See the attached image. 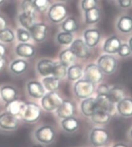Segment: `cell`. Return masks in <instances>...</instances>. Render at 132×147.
Segmentation results:
<instances>
[{"instance_id":"cell-5","label":"cell","mask_w":132,"mask_h":147,"mask_svg":"<svg viewBox=\"0 0 132 147\" xmlns=\"http://www.w3.org/2000/svg\"><path fill=\"white\" fill-rule=\"evenodd\" d=\"M117 61L116 58L109 54H105L100 57L97 61V66L99 67L103 73L111 74L117 68Z\"/></svg>"},{"instance_id":"cell-24","label":"cell","mask_w":132,"mask_h":147,"mask_svg":"<svg viewBox=\"0 0 132 147\" xmlns=\"http://www.w3.org/2000/svg\"><path fill=\"white\" fill-rule=\"evenodd\" d=\"M24 104H25V102H23L19 99H15L13 102L6 104V106H5L6 112L14 116H18V115L19 116L21 110L23 109Z\"/></svg>"},{"instance_id":"cell-34","label":"cell","mask_w":132,"mask_h":147,"mask_svg":"<svg viewBox=\"0 0 132 147\" xmlns=\"http://www.w3.org/2000/svg\"><path fill=\"white\" fill-rule=\"evenodd\" d=\"M53 76L58 79H63L67 74V67L60 62H56L53 70Z\"/></svg>"},{"instance_id":"cell-33","label":"cell","mask_w":132,"mask_h":147,"mask_svg":"<svg viewBox=\"0 0 132 147\" xmlns=\"http://www.w3.org/2000/svg\"><path fill=\"white\" fill-rule=\"evenodd\" d=\"M62 29L65 32L73 33L78 30L77 21L73 17H69L66 19L62 23Z\"/></svg>"},{"instance_id":"cell-46","label":"cell","mask_w":132,"mask_h":147,"mask_svg":"<svg viewBox=\"0 0 132 147\" xmlns=\"http://www.w3.org/2000/svg\"><path fill=\"white\" fill-rule=\"evenodd\" d=\"M113 147H128L127 145L124 144V143H117V144L114 145Z\"/></svg>"},{"instance_id":"cell-13","label":"cell","mask_w":132,"mask_h":147,"mask_svg":"<svg viewBox=\"0 0 132 147\" xmlns=\"http://www.w3.org/2000/svg\"><path fill=\"white\" fill-rule=\"evenodd\" d=\"M27 91L29 94L34 98H42L45 95V88L40 82L31 81L27 84Z\"/></svg>"},{"instance_id":"cell-25","label":"cell","mask_w":132,"mask_h":147,"mask_svg":"<svg viewBox=\"0 0 132 147\" xmlns=\"http://www.w3.org/2000/svg\"><path fill=\"white\" fill-rule=\"evenodd\" d=\"M28 69V63L24 60H15L10 64V71L15 74L19 75L25 73Z\"/></svg>"},{"instance_id":"cell-32","label":"cell","mask_w":132,"mask_h":147,"mask_svg":"<svg viewBox=\"0 0 132 147\" xmlns=\"http://www.w3.org/2000/svg\"><path fill=\"white\" fill-rule=\"evenodd\" d=\"M19 21L24 28L29 30L35 24V16L23 13L19 16Z\"/></svg>"},{"instance_id":"cell-15","label":"cell","mask_w":132,"mask_h":147,"mask_svg":"<svg viewBox=\"0 0 132 147\" xmlns=\"http://www.w3.org/2000/svg\"><path fill=\"white\" fill-rule=\"evenodd\" d=\"M15 53L19 57H25V58H31L35 56L36 53V49L33 45L29 43H19L16 48H15Z\"/></svg>"},{"instance_id":"cell-42","label":"cell","mask_w":132,"mask_h":147,"mask_svg":"<svg viewBox=\"0 0 132 147\" xmlns=\"http://www.w3.org/2000/svg\"><path fill=\"white\" fill-rule=\"evenodd\" d=\"M109 89V87L107 86V84H101L98 87L96 92H97V94H99V95H107Z\"/></svg>"},{"instance_id":"cell-10","label":"cell","mask_w":132,"mask_h":147,"mask_svg":"<svg viewBox=\"0 0 132 147\" xmlns=\"http://www.w3.org/2000/svg\"><path fill=\"white\" fill-rule=\"evenodd\" d=\"M19 127V121L16 116L8 113L3 112L0 115V128L2 129L13 131Z\"/></svg>"},{"instance_id":"cell-28","label":"cell","mask_w":132,"mask_h":147,"mask_svg":"<svg viewBox=\"0 0 132 147\" xmlns=\"http://www.w3.org/2000/svg\"><path fill=\"white\" fill-rule=\"evenodd\" d=\"M125 93L123 89L121 87H113L112 88L109 89V91L107 93L108 98L113 103H118V102L124 98Z\"/></svg>"},{"instance_id":"cell-47","label":"cell","mask_w":132,"mask_h":147,"mask_svg":"<svg viewBox=\"0 0 132 147\" xmlns=\"http://www.w3.org/2000/svg\"><path fill=\"white\" fill-rule=\"evenodd\" d=\"M4 66H5V62H4V60H3V61H0V71L3 70Z\"/></svg>"},{"instance_id":"cell-11","label":"cell","mask_w":132,"mask_h":147,"mask_svg":"<svg viewBox=\"0 0 132 147\" xmlns=\"http://www.w3.org/2000/svg\"><path fill=\"white\" fill-rule=\"evenodd\" d=\"M84 77L86 80H88L94 84L99 83L103 78V72L100 67L94 63L88 64L84 71Z\"/></svg>"},{"instance_id":"cell-38","label":"cell","mask_w":132,"mask_h":147,"mask_svg":"<svg viewBox=\"0 0 132 147\" xmlns=\"http://www.w3.org/2000/svg\"><path fill=\"white\" fill-rule=\"evenodd\" d=\"M33 3L36 11L40 13H44L48 10L50 7V0H33Z\"/></svg>"},{"instance_id":"cell-3","label":"cell","mask_w":132,"mask_h":147,"mask_svg":"<svg viewBox=\"0 0 132 147\" xmlns=\"http://www.w3.org/2000/svg\"><path fill=\"white\" fill-rule=\"evenodd\" d=\"M64 99L56 91H50L42 98V106L47 112H52L56 110L62 104Z\"/></svg>"},{"instance_id":"cell-44","label":"cell","mask_w":132,"mask_h":147,"mask_svg":"<svg viewBox=\"0 0 132 147\" xmlns=\"http://www.w3.org/2000/svg\"><path fill=\"white\" fill-rule=\"evenodd\" d=\"M5 28H7V21L4 16L0 15V31L5 30Z\"/></svg>"},{"instance_id":"cell-21","label":"cell","mask_w":132,"mask_h":147,"mask_svg":"<svg viewBox=\"0 0 132 147\" xmlns=\"http://www.w3.org/2000/svg\"><path fill=\"white\" fill-rule=\"evenodd\" d=\"M55 63L50 60L44 59L39 61L37 64V71L43 77H47L53 73Z\"/></svg>"},{"instance_id":"cell-29","label":"cell","mask_w":132,"mask_h":147,"mask_svg":"<svg viewBox=\"0 0 132 147\" xmlns=\"http://www.w3.org/2000/svg\"><path fill=\"white\" fill-rule=\"evenodd\" d=\"M101 18L100 10L96 7L85 12V21L87 24H94L97 23Z\"/></svg>"},{"instance_id":"cell-48","label":"cell","mask_w":132,"mask_h":147,"mask_svg":"<svg viewBox=\"0 0 132 147\" xmlns=\"http://www.w3.org/2000/svg\"><path fill=\"white\" fill-rule=\"evenodd\" d=\"M129 47H130V48H131V51L132 52V37L130 39V40H129Z\"/></svg>"},{"instance_id":"cell-9","label":"cell","mask_w":132,"mask_h":147,"mask_svg":"<svg viewBox=\"0 0 132 147\" xmlns=\"http://www.w3.org/2000/svg\"><path fill=\"white\" fill-rule=\"evenodd\" d=\"M31 37L38 43H41L45 40L47 37L48 26L43 23H35L29 30Z\"/></svg>"},{"instance_id":"cell-23","label":"cell","mask_w":132,"mask_h":147,"mask_svg":"<svg viewBox=\"0 0 132 147\" xmlns=\"http://www.w3.org/2000/svg\"><path fill=\"white\" fill-rule=\"evenodd\" d=\"M61 126L65 132L73 133L79 129V122L74 116L70 117V118H66L62 120Z\"/></svg>"},{"instance_id":"cell-14","label":"cell","mask_w":132,"mask_h":147,"mask_svg":"<svg viewBox=\"0 0 132 147\" xmlns=\"http://www.w3.org/2000/svg\"><path fill=\"white\" fill-rule=\"evenodd\" d=\"M84 42L89 47H94L99 43L101 33L96 29H89L84 32Z\"/></svg>"},{"instance_id":"cell-27","label":"cell","mask_w":132,"mask_h":147,"mask_svg":"<svg viewBox=\"0 0 132 147\" xmlns=\"http://www.w3.org/2000/svg\"><path fill=\"white\" fill-rule=\"evenodd\" d=\"M117 29L124 33H128L132 30V18L128 16H124L119 19Z\"/></svg>"},{"instance_id":"cell-35","label":"cell","mask_w":132,"mask_h":147,"mask_svg":"<svg viewBox=\"0 0 132 147\" xmlns=\"http://www.w3.org/2000/svg\"><path fill=\"white\" fill-rule=\"evenodd\" d=\"M57 41L61 45H69L74 40V36L71 33L68 32H61L57 35Z\"/></svg>"},{"instance_id":"cell-45","label":"cell","mask_w":132,"mask_h":147,"mask_svg":"<svg viewBox=\"0 0 132 147\" xmlns=\"http://www.w3.org/2000/svg\"><path fill=\"white\" fill-rule=\"evenodd\" d=\"M6 53V48L3 43H0V61H3L5 58Z\"/></svg>"},{"instance_id":"cell-36","label":"cell","mask_w":132,"mask_h":147,"mask_svg":"<svg viewBox=\"0 0 132 147\" xmlns=\"http://www.w3.org/2000/svg\"><path fill=\"white\" fill-rule=\"evenodd\" d=\"M22 9L23 13L35 16L36 9L33 3V0H24L22 3Z\"/></svg>"},{"instance_id":"cell-51","label":"cell","mask_w":132,"mask_h":147,"mask_svg":"<svg viewBox=\"0 0 132 147\" xmlns=\"http://www.w3.org/2000/svg\"><path fill=\"white\" fill-rule=\"evenodd\" d=\"M59 1H61V2H65L66 0H59Z\"/></svg>"},{"instance_id":"cell-39","label":"cell","mask_w":132,"mask_h":147,"mask_svg":"<svg viewBox=\"0 0 132 147\" xmlns=\"http://www.w3.org/2000/svg\"><path fill=\"white\" fill-rule=\"evenodd\" d=\"M30 33L25 29H18L17 30V39L21 43H26L30 40Z\"/></svg>"},{"instance_id":"cell-40","label":"cell","mask_w":132,"mask_h":147,"mask_svg":"<svg viewBox=\"0 0 132 147\" xmlns=\"http://www.w3.org/2000/svg\"><path fill=\"white\" fill-rule=\"evenodd\" d=\"M96 5H97V1L96 0H82V9L85 11V12L96 7Z\"/></svg>"},{"instance_id":"cell-17","label":"cell","mask_w":132,"mask_h":147,"mask_svg":"<svg viewBox=\"0 0 132 147\" xmlns=\"http://www.w3.org/2000/svg\"><path fill=\"white\" fill-rule=\"evenodd\" d=\"M98 109L96 99L94 98H85L81 103V111L85 116L90 117Z\"/></svg>"},{"instance_id":"cell-49","label":"cell","mask_w":132,"mask_h":147,"mask_svg":"<svg viewBox=\"0 0 132 147\" xmlns=\"http://www.w3.org/2000/svg\"><path fill=\"white\" fill-rule=\"evenodd\" d=\"M5 0H0V5H2L3 3H5Z\"/></svg>"},{"instance_id":"cell-12","label":"cell","mask_w":132,"mask_h":147,"mask_svg":"<svg viewBox=\"0 0 132 147\" xmlns=\"http://www.w3.org/2000/svg\"><path fill=\"white\" fill-rule=\"evenodd\" d=\"M56 114L62 119L74 116L75 114V105L69 100H64L62 104L56 109Z\"/></svg>"},{"instance_id":"cell-30","label":"cell","mask_w":132,"mask_h":147,"mask_svg":"<svg viewBox=\"0 0 132 147\" xmlns=\"http://www.w3.org/2000/svg\"><path fill=\"white\" fill-rule=\"evenodd\" d=\"M75 59H76V56L74 55V53L72 52L70 49L64 50L60 53V61L66 67L70 66L71 63H74Z\"/></svg>"},{"instance_id":"cell-31","label":"cell","mask_w":132,"mask_h":147,"mask_svg":"<svg viewBox=\"0 0 132 147\" xmlns=\"http://www.w3.org/2000/svg\"><path fill=\"white\" fill-rule=\"evenodd\" d=\"M67 77L70 81H76L80 78L83 75V69L80 65H72L67 69Z\"/></svg>"},{"instance_id":"cell-37","label":"cell","mask_w":132,"mask_h":147,"mask_svg":"<svg viewBox=\"0 0 132 147\" xmlns=\"http://www.w3.org/2000/svg\"><path fill=\"white\" fill-rule=\"evenodd\" d=\"M15 40V35L10 29L5 28L0 31V41L3 43H12Z\"/></svg>"},{"instance_id":"cell-50","label":"cell","mask_w":132,"mask_h":147,"mask_svg":"<svg viewBox=\"0 0 132 147\" xmlns=\"http://www.w3.org/2000/svg\"><path fill=\"white\" fill-rule=\"evenodd\" d=\"M35 147H43V146H40V145H38V146H35Z\"/></svg>"},{"instance_id":"cell-22","label":"cell","mask_w":132,"mask_h":147,"mask_svg":"<svg viewBox=\"0 0 132 147\" xmlns=\"http://www.w3.org/2000/svg\"><path fill=\"white\" fill-rule=\"evenodd\" d=\"M92 122L98 125L107 124L111 120V114L101 109H97L90 116Z\"/></svg>"},{"instance_id":"cell-4","label":"cell","mask_w":132,"mask_h":147,"mask_svg":"<svg viewBox=\"0 0 132 147\" xmlns=\"http://www.w3.org/2000/svg\"><path fill=\"white\" fill-rule=\"evenodd\" d=\"M95 90L94 84L88 80H79L74 84V93L79 98L85 99L89 98Z\"/></svg>"},{"instance_id":"cell-7","label":"cell","mask_w":132,"mask_h":147,"mask_svg":"<svg viewBox=\"0 0 132 147\" xmlns=\"http://www.w3.org/2000/svg\"><path fill=\"white\" fill-rule=\"evenodd\" d=\"M90 140L93 146L99 147L104 146L108 142L109 140V133L104 129L101 128H95L92 130Z\"/></svg>"},{"instance_id":"cell-6","label":"cell","mask_w":132,"mask_h":147,"mask_svg":"<svg viewBox=\"0 0 132 147\" xmlns=\"http://www.w3.org/2000/svg\"><path fill=\"white\" fill-rule=\"evenodd\" d=\"M67 16V9L64 4L56 3L51 5L48 11V17L53 23H59L65 20Z\"/></svg>"},{"instance_id":"cell-8","label":"cell","mask_w":132,"mask_h":147,"mask_svg":"<svg viewBox=\"0 0 132 147\" xmlns=\"http://www.w3.org/2000/svg\"><path fill=\"white\" fill-rule=\"evenodd\" d=\"M70 50L76 57L81 59L88 58L90 56L89 47L81 39H77L72 42L70 46Z\"/></svg>"},{"instance_id":"cell-43","label":"cell","mask_w":132,"mask_h":147,"mask_svg":"<svg viewBox=\"0 0 132 147\" xmlns=\"http://www.w3.org/2000/svg\"><path fill=\"white\" fill-rule=\"evenodd\" d=\"M118 4L123 9H127L131 7L132 5V0H117Z\"/></svg>"},{"instance_id":"cell-16","label":"cell","mask_w":132,"mask_h":147,"mask_svg":"<svg viewBox=\"0 0 132 147\" xmlns=\"http://www.w3.org/2000/svg\"><path fill=\"white\" fill-rule=\"evenodd\" d=\"M0 95L2 99L7 104L17 98L18 91L11 85H4L0 89Z\"/></svg>"},{"instance_id":"cell-19","label":"cell","mask_w":132,"mask_h":147,"mask_svg":"<svg viewBox=\"0 0 132 147\" xmlns=\"http://www.w3.org/2000/svg\"><path fill=\"white\" fill-rule=\"evenodd\" d=\"M121 45V43L117 36H111L104 43V52L110 53V54L116 53H117Z\"/></svg>"},{"instance_id":"cell-1","label":"cell","mask_w":132,"mask_h":147,"mask_svg":"<svg viewBox=\"0 0 132 147\" xmlns=\"http://www.w3.org/2000/svg\"><path fill=\"white\" fill-rule=\"evenodd\" d=\"M42 111L38 105L33 102H25L21 110L19 117L26 123H34L40 120Z\"/></svg>"},{"instance_id":"cell-20","label":"cell","mask_w":132,"mask_h":147,"mask_svg":"<svg viewBox=\"0 0 132 147\" xmlns=\"http://www.w3.org/2000/svg\"><path fill=\"white\" fill-rule=\"evenodd\" d=\"M96 102L98 107V109L104 110L105 112H109L110 114L114 111V103L108 98L107 95H99L97 94L96 98Z\"/></svg>"},{"instance_id":"cell-41","label":"cell","mask_w":132,"mask_h":147,"mask_svg":"<svg viewBox=\"0 0 132 147\" xmlns=\"http://www.w3.org/2000/svg\"><path fill=\"white\" fill-rule=\"evenodd\" d=\"M117 53L121 57H125L129 56L131 53V51L129 45H127V43H122L120 47L119 50L117 51Z\"/></svg>"},{"instance_id":"cell-26","label":"cell","mask_w":132,"mask_h":147,"mask_svg":"<svg viewBox=\"0 0 132 147\" xmlns=\"http://www.w3.org/2000/svg\"><path fill=\"white\" fill-rule=\"evenodd\" d=\"M43 85L49 91H56L60 88V80L54 76H47L43 78Z\"/></svg>"},{"instance_id":"cell-2","label":"cell","mask_w":132,"mask_h":147,"mask_svg":"<svg viewBox=\"0 0 132 147\" xmlns=\"http://www.w3.org/2000/svg\"><path fill=\"white\" fill-rule=\"evenodd\" d=\"M34 136L36 141L42 144H50L56 138V132L50 125H43L34 132Z\"/></svg>"},{"instance_id":"cell-18","label":"cell","mask_w":132,"mask_h":147,"mask_svg":"<svg viewBox=\"0 0 132 147\" xmlns=\"http://www.w3.org/2000/svg\"><path fill=\"white\" fill-rule=\"evenodd\" d=\"M117 112L124 117L132 116V99L124 98L121 99L117 105Z\"/></svg>"},{"instance_id":"cell-52","label":"cell","mask_w":132,"mask_h":147,"mask_svg":"<svg viewBox=\"0 0 132 147\" xmlns=\"http://www.w3.org/2000/svg\"><path fill=\"white\" fill-rule=\"evenodd\" d=\"M131 138H132V129H131Z\"/></svg>"}]
</instances>
